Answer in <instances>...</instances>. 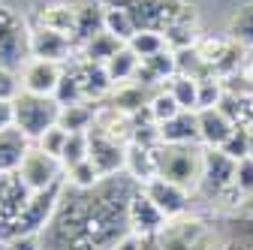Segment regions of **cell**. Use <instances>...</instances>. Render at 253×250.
Listing matches in <instances>:
<instances>
[{
    "mask_svg": "<svg viewBox=\"0 0 253 250\" xmlns=\"http://www.w3.org/2000/svg\"><path fill=\"white\" fill-rule=\"evenodd\" d=\"M202 154L205 148H196V145H160L157 148L160 178L184 187L187 193H196L202 178Z\"/></svg>",
    "mask_w": 253,
    "mask_h": 250,
    "instance_id": "cell-1",
    "label": "cell"
},
{
    "mask_svg": "<svg viewBox=\"0 0 253 250\" xmlns=\"http://www.w3.org/2000/svg\"><path fill=\"white\" fill-rule=\"evenodd\" d=\"M12 106H15V127L30 142H37L45 130H51L60 115V103L54 97H37V93H24V90L12 100Z\"/></svg>",
    "mask_w": 253,
    "mask_h": 250,
    "instance_id": "cell-2",
    "label": "cell"
},
{
    "mask_svg": "<svg viewBox=\"0 0 253 250\" xmlns=\"http://www.w3.org/2000/svg\"><path fill=\"white\" fill-rule=\"evenodd\" d=\"M103 3L126 9L139 30H166L184 9V0H103Z\"/></svg>",
    "mask_w": 253,
    "mask_h": 250,
    "instance_id": "cell-3",
    "label": "cell"
},
{
    "mask_svg": "<svg viewBox=\"0 0 253 250\" xmlns=\"http://www.w3.org/2000/svg\"><path fill=\"white\" fill-rule=\"evenodd\" d=\"M27 34L30 27L24 24V18H18L6 3H0V67L15 70L30 60Z\"/></svg>",
    "mask_w": 253,
    "mask_h": 250,
    "instance_id": "cell-4",
    "label": "cell"
},
{
    "mask_svg": "<svg viewBox=\"0 0 253 250\" xmlns=\"http://www.w3.org/2000/svg\"><path fill=\"white\" fill-rule=\"evenodd\" d=\"M235 163L238 160L226 157L220 148H205V154H202V178H199V190L196 193L205 196L211 205H217V199L235 184Z\"/></svg>",
    "mask_w": 253,
    "mask_h": 250,
    "instance_id": "cell-5",
    "label": "cell"
},
{
    "mask_svg": "<svg viewBox=\"0 0 253 250\" xmlns=\"http://www.w3.org/2000/svg\"><path fill=\"white\" fill-rule=\"evenodd\" d=\"M166 226H169L166 214L145 196L142 187H136L130 202H126V232H133L139 238H157Z\"/></svg>",
    "mask_w": 253,
    "mask_h": 250,
    "instance_id": "cell-6",
    "label": "cell"
},
{
    "mask_svg": "<svg viewBox=\"0 0 253 250\" xmlns=\"http://www.w3.org/2000/svg\"><path fill=\"white\" fill-rule=\"evenodd\" d=\"M15 175L30 193H40V190H48L51 184L63 181V166H60V160L48 157V154L40 151L37 145H30L27 157H24V163H21V169Z\"/></svg>",
    "mask_w": 253,
    "mask_h": 250,
    "instance_id": "cell-7",
    "label": "cell"
},
{
    "mask_svg": "<svg viewBox=\"0 0 253 250\" xmlns=\"http://www.w3.org/2000/svg\"><path fill=\"white\" fill-rule=\"evenodd\" d=\"M27 51L30 57L37 60H51V64H70V60L79 54V45L63 37V34H54V30H45L40 24H30V34H27Z\"/></svg>",
    "mask_w": 253,
    "mask_h": 250,
    "instance_id": "cell-8",
    "label": "cell"
},
{
    "mask_svg": "<svg viewBox=\"0 0 253 250\" xmlns=\"http://www.w3.org/2000/svg\"><path fill=\"white\" fill-rule=\"evenodd\" d=\"M90 154H87V160L100 169L103 178H115L126 169V148L130 145H124L118 139H109L97 130H90Z\"/></svg>",
    "mask_w": 253,
    "mask_h": 250,
    "instance_id": "cell-9",
    "label": "cell"
},
{
    "mask_svg": "<svg viewBox=\"0 0 253 250\" xmlns=\"http://www.w3.org/2000/svg\"><path fill=\"white\" fill-rule=\"evenodd\" d=\"M21 90L24 93H37V97H54V90L63 79V67L51 64V60H37L30 57L21 67Z\"/></svg>",
    "mask_w": 253,
    "mask_h": 250,
    "instance_id": "cell-10",
    "label": "cell"
},
{
    "mask_svg": "<svg viewBox=\"0 0 253 250\" xmlns=\"http://www.w3.org/2000/svg\"><path fill=\"white\" fill-rule=\"evenodd\" d=\"M142 190H145V196H148L157 208L166 214V220L184 217L187 208H190V196H193V193H187L184 187H178V184H172V181H166V178H154V181H148Z\"/></svg>",
    "mask_w": 253,
    "mask_h": 250,
    "instance_id": "cell-11",
    "label": "cell"
},
{
    "mask_svg": "<svg viewBox=\"0 0 253 250\" xmlns=\"http://www.w3.org/2000/svg\"><path fill=\"white\" fill-rule=\"evenodd\" d=\"M70 70L79 76L87 103H106L109 93L115 90V84H112V79H109V73H106L103 64H90V60H84V57L76 54V57L70 60Z\"/></svg>",
    "mask_w": 253,
    "mask_h": 250,
    "instance_id": "cell-12",
    "label": "cell"
},
{
    "mask_svg": "<svg viewBox=\"0 0 253 250\" xmlns=\"http://www.w3.org/2000/svg\"><path fill=\"white\" fill-rule=\"evenodd\" d=\"M133 127H136V121L126 115V112H121V109L112 106V103H100L97 112H93V127H90V130H97V133H103V136H109V139H118V142H124V145H130Z\"/></svg>",
    "mask_w": 253,
    "mask_h": 250,
    "instance_id": "cell-13",
    "label": "cell"
},
{
    "mask_svg": "<svg viewBox=\"0 0 253 250\" xmlns=\"http://www.w3.org/2000/svg\"><path fill=\"white\" fill-rule=\"evenodd\" d=\"M196 118H199V139H202L205 148H223L229 142V136L235 133V127H238L220 106L217 109H202V112H196Z\"/></svg>",
    "mask_w": 253,
    "mask_h": 250,
    "instance_id": "cell-14",
    "label": "cell"
},
{
    "mask_svg": "<svg viewBox=\"0 0 253 250\" xmlns=\"http://www.w3.org/2000/svg\"><path fill=\"white\" fill-rule=\"evenodd\" d=\"M45 30H54V34H63L76 42L79 34V3H48L37 9V21Z\"/></svg>",
    "mask_w": 253,
    "mask_h": 250,
    "instance_id": "cell-15",
    "label": "cell"
},
{
    "mask_svg": "<svg viewBox=\"0 0 253 250\" xmlns=\"http://www.w3.org/2000/svg\"><path fill=\"white\" fill-rule=\"evenodd\" d=\"M160 142L163 145H199V118L196 112H181L172 121L160 124Z\"/></svg>",
    "mask_w": 253,
    "mask_h": 250,
    "instance_id": "cell-16",
    "label": "cell"
},
{
    "mask_svg": "<svg viewBox=\"0 0 253 250\" xmlns=\"http://www.w3.org/2000/svg\"><path fill=\"white\" fill-rule=\"evenodd\" d=\"M124 175H130L136 181V187H145L148 181L160 178V166H157V148H142V145H130L126 148V169Z\"/></svg>",
    "mask_w": 253,
    "mask_h": 250,
    "instance_id": "cell-17",
    "label": "cell"
},
{
    "mask_svg": "<svg viewBox=\"0 0 253 250\" xmlns=\"http://www.w3.org/2000/svg\"><path fill=\"white\" fill-rule=\"evenodd\" d=\"M27 151H30V139L12 127V130H3L0 133V172L3 175H15L27 157Z\"/></svg>",
    "mask_w": 253,
    "mask_h": 250,
    "instance_id": "cell-18",
    "label": "cell"
},
{
    "mask_svg": "<svg viewBox=\"0 0 253 250\" xmlns=\"http://www.w3.org/2000/svg\"><path fill=\"white\" fill-rule=\"evenodd\" d=\"M148 100H151V93H148L145 84H139V82H126V84H118V87L109 93L106 103H112V106H118L121 112H126L130 118H136L139 112L148 109Z\"/></svg>",
    "mask_w": 253,
    "mask_h": 250,
    "instance_id": "cell-19",
    "label": "cell"
},
{
    "mask_svg": "<svg viewBox=\"0 0 253 250\" xmlns=\"http://www.w3.org/2000/svg\"><path fill=\"white\" fill-rule=\"evenodd\" d=\"M106 73H109V79H112V84L118 87V84H126V82H136V73H139V67H142V60L130 51V48H121L118 54H112L109 60H106Z\"/></svg>",
    "mask_w": 253,
    "mask_h": 250,
    "instance_id": "cell-20",
    "label": "cell"
},
{
    "mask_svg": "<svg viewBox=\"0 0 253 250\" xmlns=\"http://www.w3.org/2000/svg\"><path fill=\"white\" fill-rule=\"evenodd\" d=\"M103 30L106 34H112L115 40H121L124 45L133 40V34H136V21H133V15L126 12V9H121V6H109V3H103Z\"/></svg>",
    "mask_w": 253,
    "mask_h": 250,
    "instance_id": "cell-21",
    "label": "cell"
},
{
    "mask_svg": "<svg viewBox=\"0 0 253 250\" xmlns=\"http://www.w3.org/2000/svg\"><path fill=\"white\" fill-rule=\"evenodd\" d=\"M121 48H124V42H121V40H115L112 34L100 30L97 37H90L84 45H79V57L90 60V64H106V60H109L112 54H118Z\"/></svg>",
    "mask_w": 253,
    "mask_h": 250,
    "instance_id": "cell-22",
    "label": "cell"
},
{
    "mask_svg": "<svg viewBox=\"0 0 253 250\" xmlns=\"http://www.w3.org/2000/svg\"><path fill=\"white\" fill-rule=\"evenodd\" d=\"M93 112L97 106L93 103H76V106H60V115H57V124L70 133H90L93 127Z\"/></svg>",
    "mask_w": 253,
    "mask_h": 250,
    "instance_id": "cell-23",
    "label": "cell"
},
{
    "mask_svg": "<svg viewBox=\"0 0 253 250\" xmlns=\"http://www.w3.org/2000/svg\"><path fill=\"white\" fill-rule=\"evenodd\" d=\"M103 30V0H87L79 3V34H76V45H84L90 37H97Z\"/></svg>",
    "mask_w": 253,
    "mask_h": 250,
    "instance_id": "cell-24",
    "label": "cell"
},
{
    "mask_svg": "<svg viewBox=\"0 0 253 250\" xmlns=\"http://www.w3.org/2000/svg\"><path fill=\"white\" fill-rule=\"evenodd\" d=\"M126 48H130V51H133L139 60H148V57H154V54L166 51L169 45H166L163 30H136V34H133V40L126 42Z\"/></svg>",
    "mask_w": 253,
    "mask_h": 250,
    "instance_id": "cell-25",
    "label": "cell"
},
{
    "mask_svg": "<svg viewBox=\"0 0 253 250\" xmlns=\"http://www.w3.org/2000/svg\"><path fill=\"white\" fill-rule=\"evenodd\" d=\"M166 87L172 90V97L178 100V106H181L184 112H196V109H199V79L181 76V73H178Z\"/></svg>",
    "mask_w": 253,
    "mask_h": 250,
    "instance_id": "cell-26",
    "label": "cell"
},
{
    "mask_svg": "<svg viewBox=\"0 0 253 250\" xmlns=\"http://www.w3.org/2000/svg\"><path fill=\"white\" fill-rule=\"evenodd\" d=\"M148 112H151V121H154V124H166V121H172L175 115H181L184 109L178 106V100L172 97L169 87H157V90L151 93V100H148Z\"/></svg>",
    "mask_w": 253,
    "mask_h": 250,
    "instance_id": "cell-27",
    "label": "cell"
},
{
    "mask_svg": "<svg viewBox=\"0 0 253 250\" xmlns=\"http://www.w3.org/2000/svg\"><path fill=\"white\" fill-rule=\"evenodd\" d=\"M63 178H67V184L76 187V190H93V187H100V184L106 181V178L100 175V169L93 166L90 160H84V163L67 169V172H63Z\"/></svg>",
    "mask_w": 253,
    "mask_h": 250,
    "instance_id": "cell-28",
    "label": "cell"
},
{
    "mask_svg": "<svg viewBox=\"0 0 253 250\" xmlns=\"http://www.w3.org/2000/svg\"><path fill=\"white\" fill-rule=\"evenodd\" d=\"M229 40H238L241 45L253 48V3H244L241 9H235L229 21Z\"/></svg>",
    "mask_w": 253,
    "mask_h": 250,
    "instance_id": "cell-29",
    "label": "cell"
},
{
    "mask_svg": "<svg viewBox=\"0 0 253 250\" xmlns=\"http://www.w3.org/2000/svg\"><path fill=\"white\" fill-rule=\"evenodd\" d=\"M87 154H90V136L87 133H70L67 148H63V157H60L63 172L73 169V166H79V163H84Z\"/></svg>",
    "mask_w": 253,
    "mask_h": 250,
    "instance_id": "cell-30",
    "label": "cell"
},
{
    "mask_svg": "<svg viewBox=\"0 0 253 250\" xmlns=\"http://www.w3.org/2000/svg\"><path fill=\"white\" fill-rule=\"evenodd\" d=\"M223 100H226V84H223V79H217V76L199 79V109L196 112L217 109V106H223Z\"/></svg>",
    "mask_w": 253,
    "mask_h": 250,
    "instance_id": "cell-31",
    "label": "cell"
},
{
    "mask_svg": "<svg viewBox=\"0 0 253 250\" xmlns=\"http://www.w3.org/2000/svg\"><path fill=\"white\" fill-rule=\"evenodd\" d=\"M54 100H57L60 106L87 103V100H84V90H82V82H79V76H76L70 67H63V79H60V84H57V90H54Z\"/></svg>",
    "mask_w": 253,
    "mask_h": 250,
    "instance_id": "cell-32",
    "label": "cell"
},
{
    "mask_svg": "<svg viewBox=\"0 0 253 250\" xmlns=\"http://www.w3.org/2000/svg\"><path fill=\"white\" fill-rule=\"evenodd\" d=\"M163 37H166L169 51H184V48H193L202 34H199V27H193V24H172V27L163 30Z\"/></svg>",
    "mask_w": 253,
    "mask_h": 250,
    "instance_id": "cell-33",
    "label": "cell"
},
{
    "mask_svg": "<svg viewBox=\"0 0 253 250\" xmlns=\"http://www.w3.org/2000/svg\"><path fill=\"white\" fill-rule=\"evenodd\" d=\"M67 139H70V130H63L60 124H54V127H51V130H45L34 145H37L40 151H45L48 157L60 160V157H63V148H67Z\"/></svg>",
    "mask_w": 253,
    "mask_h": 250,
    "instance_id": "cell-34",
    "label": "cell"
},
{
    "mask_svg": "<svg viewBox=\"0 0 253 250\" xmlns=\"http://www.w3.org/2000/svg\"><path fill=\"white\" fill-rule=\"evenodd\" d=\"M226 45H229V37H199V42H196L193 48H196V54L202 57V64L211 70L217 60H220V54L226 51Z\"/></svg>",
    "mask_w": 253,
    "mask_h": 250,
    "instance_id": "cell-35",
    "label": "cell"
},
{
    "mask_svg": "<svg viewBox=\"0 0 253 250\" xmlns=\"http://www.w3.org/2000/svg\"><path fill=\"white\" fill-rule=\"evenodd\" d=\"M220 151H223L226 157H232V160H244V157H250V127L238 124L235 133L229 136V142L220 148Z\"/></svg>",
    "mask_w": 253,
    "mask_h": 250,
    "instance_id": "cell-36",
    "label": "cell"
},
{
    "mask_svg": "<svg viewBox=\"0 0 253 250\" xmlns=\"http://www.w3.org/2000/svg\"><path fill=\"white\" fill-rule=\"evenodd\" d=\"M235 190L241 193L244 205L253 199V157H244L235 163Z\"/></svg>",
    "mask_w": 253,
    "mask_h": 250,
    "instance_id": "cell-37",
    "label": "cell"
},
{
    "mask_svg": "<svg viewBox=\"0 0 253 250\" xmlns=\"http://www.w3.org/2000/svg\"><path fill=\"white\" fill-rule=\"evenodd\" d=\"M21 93V79L15 76V70H6V67H0V100H15Z\"/></svg>",
    "mask_w": 253,
    "mask_h": 250,
    "instance_id": "cell-38",
    "label": "cell"
},
{
    "mask_svg": "<svg viewBox=\"0 0 253 250\" xmlns=\"http://www.w3.org/2000/svg\"><path fill=\"white\" fill-rule=\"evenodd\" d=\"M6 244H9V250H42L40 235H15V238H9Z\"/></svg>",
    "mask_w": 253,
    "mask_h": 250,
    "instance_id": "cell-39",
    "label": "cell"
},
{
    "mask_svg": "<svg viewBox=\"0 0 253 250\" xmlns=\"http://www.w3.org/2000/svg\"><path fill=\"white\" fill-rule=\"evenodd\" d=\"M15 127V106L9 100H0V133Z\"/></svg>",
    "mask_w": 253,
    "mask_h": 250,
    "instance_id": "cell-40",
    "label": "cell"
},
{
    "mask_svg": "<svg viewBox=\"0 0 253 250\" xmlns=\"http://www.w3.org/2000/svg\"><path fill=\"white\" fill-rule=\"evenodd\" d=\"M112 250H142V238H139V235H133V232H126V235L112 247Z\"/></svg>",
    "mask_w": 253,
    "mask_h": 250,
    "instance_id": "cell-41",
    "label": "cell"
},
{
    "mask_svg": "<svg viewBox=\"0 0 253 250\" xmlns=\"http://www.w3.org/2000/svg\"><path fill=\"white\" fill-rule=\"evenodd\" d=\"M142 250H163L160 238H142Z\"/></svg>",
    "mask_w": 253,
    "mask_h": 250,
    "instance_id": "cell-42",
    "label": "cell"
},
{
    "mask_svg": "<svg viewBox=\"0 0 253 250\" xmlns=\"http://www.w3.org/2000/svg\"><path fill=\"white\" fill-rule=\"evenodd\" d=\"M250 157H253V130H250Z\"/></svg>",
    "mask_w": 253,
    "mask_h": 250,
    "instance_id": "cell-43",
    "label": "cell"
},
{
    "mask_svg": "<svg viewBox=\"0 0 253 250\" xmlns=\"http://www.w3.org/2000/svg\"><path fill=\"white\" fill-rule=\"evenodd\" d=\"M0 250H9V244H6V241H0Z\"/></svg>",
    "mask_w": 253,
    "mask_h": 250,
    "instance_id": "cell-44",
    "label": "cell"
}]
</instances>
